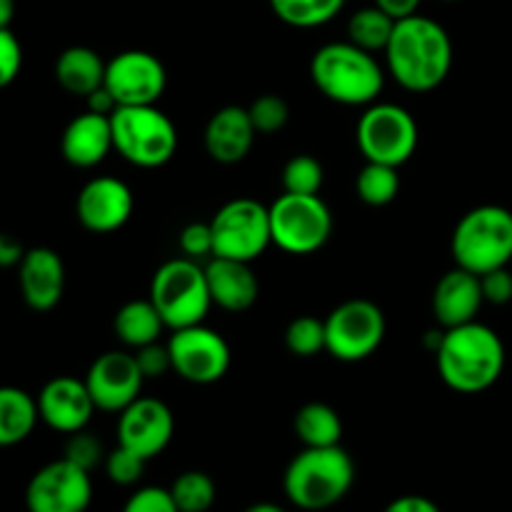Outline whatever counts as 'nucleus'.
<instances>
[{
	"label": "nucleus",
	"mask_w": 512,
	"mask_h": 512,
	"mask_svg": "<svg viewBox=\"0 0 512 512\" xmlns=\"http://www.w3.org/2000/svg\"><path fill=\"white\" fill-rule=\"evenodd\" d=\"M113 145V125L108 115H98L85 110L83 115H75L63 130L60 138V153L73 168L88 170L103 163L108 158Z\"/></svg>",
	"instance_id": "4be33fe9"
},
{
	"label": "nucleus",
	"mask_w": 512,
	"mask_h": 512,
	"mask_svg": "<svg viewBox=\"0 0 512 512\" xmlns=\"http://www.w3.org/2000/svg\"><path fill=\"white\" fill-rule=\"evenodd\" d=\"M485 305L480 275L458 268L443 275L433 290V315L443 330L478 320L480 308Z\"/></svg>",
	"instance_id": "aec40b11"
},
{
	"label": "nucleus",
	"mask_w": 512,
	"mask_h": 512,
	"mask_svg": "<svg viewBox=\"0 0 512 512\" xmlns=\"http://www.w3.org/2000/svg\"><path fill=\"white\" fill-rule=\"evenodd\" d=\"M213 228V258L253 263L273 245L270 205L253 198L228 200L210 220Z\"/></svg>",
	"instance_id": "9d476101"
},
{
	"label": "nucleus",
	"mask_w": 512,
	"mask_h": 512,
	"mask_svg": "<svg viewBox=\"0 0 512 512\" xmlns=\"http://www.w3.org/2000/svg\"><path fill=\"white\" fill-rule=\"evenodd\" d=\"M293 430L303 448H333L343 438V420L328 403H308L295 413Z\"/></svg>",
	"instance_id": "bb28decb"
},
{
	"label": "nucleus",
	"mask_w": 512,
	"mask_h": 512,
	"mask_svg": "<svg viewBox=\"0 0 512 512\" xmlns=\"http://www.w3.org/2000/svg\"><path fill=\"white\" fill-rule=\"evenodd\" d=\"M23 68V48L10 28H0V90L8 88Z\"/></svg>",
	"instance_id": "e433bc0d"
},
{
	"label": "nucleus",
	"mask_w": 512,
	"mask_h": 512,
	"mask_svg": "<svg viewBox=\"0 0 512 512\" xmlns=\"http://www.w3.org/2000/svg\"><path fill=\"white\" fill-rule=\"evenodd\" d=\"M173 373H178L185 383L213 385L228 375L233 355L228 340L205 323L190 328L173 330L168 338Z\"/></svg>",
	"instance_id": "f8f14e48"
},
{
	"label": "nucleus",
	"mask_w": 512,
	"mask_h": 512,
	"mask_svg": "<svg viewBox=\"0 0 512 512\" xmlns=\"http://www.w3.org/2000/svg\"><path fill=\"white\" fill-rule=\"evenodd\" d=\"M20 295L35 313H48L60 303L65 290L63 258L53 248L25 250L18 265Z\"/></svg>",
	"instance_id": "6ab92c4d"
},
{
	"label": "nucleus",
	"mask_w": 512,
	"mask_h": 512,
	"mask_svg": "<svg viewBox=\"0 0 512 512\" xmlns=\"http://www.w3.org/2000/svg\"><path fill=\"white\" fill-rule=\"evenodd\" d=\"M113 145L135 168H163L178 153V128L158 105H128L110 115Z\"/></svg>",
	"instance_id": "0eeeda50"
},
{
	"label": "nucleus",
	"mask_w": 512,
	"mask_h": 512,
	"mask_svg": "<svg viewBox=\"0 0 512 512\" xmlns=\"http://www.w3.org/2000/svg\"><path fill=\"white\" fill-rule=\"evenodd\" d=\"M480 288H483L485 303L508 305L512 300V273L508 268L490 270V273L480 275Z\"/></svg>",
	"instance_id": "a19ab883"
},
{
	"label": "nucleus",
	"mask_w": 512,
	"mask_h": 512,
	"mask_svg": "<svg viewBox=\"0 0 512 512\" xmlns=\"http://www.w3.org/2000/svg\"><path fill=\"white\" fill-rule=\"evenodd\" d=\"M395 18H390L385 10H380L378 5H368V8H360L358 13L350 15L348 20V40L358 48L368 50V53H378V50L388 48L390 35H393Z\"/></svg>",
	"instance_id": "cd10ccee"
},
{
	"label": "nucleus",
	"mask_w": 512,
	"mask_h": 512,
	"mask_svg": "<svg viewBox=\"0 0 512 512\" xmlns=\"http://www.w3.org/2000/svg\"><path fill=\"white\" fill-rule=\"evenodd\" d=\"M143 373L138 368L135 355L125 350H108L93 360L85 385L90 390L95 408L103 413H123L130 403L143 393Z\"/></svg>",
	"instance_id": "2eb2a0df"
},
{
	"label": "nucleus",
	"mask_w": 512,
	"mask_h": 512,
	"mask_svg": "<svg viewBox=\"0 0 512 512\" xmlns=\"http://www.w3.org/2000/svg\"><path fill=\"white\" fill-rule=\"evenodd\" d=\"M170 495H173L180 512H208L218 498V490H215L213 478L208 473L188 470L173 480Z\"/></svg>",
	"instance_id": "7c9ffc66"
},
{
	"label": "nucleus",
	"mask_w": 512,
	"mask_h": 512,
	"mask_svg": "<svg viewBox=\"0 0 512 512\" xmlns=\"http://www.w3.org/2000/svg\"><path fill=\"white\" fill-rule=\"evenodd\" d=\"M103 85L118 108L128 105H158L168 88V73L158 55L148 50H123L105 65Z\"/></svg>",
	"instance_id": "ddd939ff"
},
{
	"label": "nucleus",
	"mask_w": 512,
	"mask_h": 512,
	"mask_svg": "<svg viewBox=\"0 0 512 512\" xmlns=\"http://www.w3.org/2000/svg\"><path fill=\"white\" fill-rule=\"evenodd\" d=\"M358 148L365 163H383L403 168L418 150V123L403 105L378 103L363 110L358 120Z\"/></svg>",
	"instance_id": "6e6552de"
},
{
	"label": "nucleus",
	"mask_w": 512,
	"mask_h": 512,
	"mask_svg": "<svg viewBox=\"0 0 512 512\" xmlns=\"http://www.w3.org/2000/svg\"><path fill=\"white\" fill-rule=\"evenodd\" d=\"M250 120H253L255 130L260 135H273L288 125L290 120V105L285 103L283 95L265 93L260 98H255L248 108Z\"/></svg>",
	"instance_id": "72a5a7b5"
},
{
	"label": "nucleus",
	"mask_w": 512,
	"mask_h": 512,
	"mask_svg": "<svg viewBox=\"0 0 512 512\" xmlns=\"http://www.w3.org/2000/svg\"><path fill=\"white\" fill-rule=\"evenodd\" d=\"M343 5L345 0H270V8L278 20L303 30L330 23L343 10Z\"/></svg>",
	"instance_id": "c85d7f7f"
},
{
	"label": "nucleus",
	"mask_w": 512,
	"mask_h": 512,
	"mask_svg": "<svg viewBox=\"0 0 512 512\" xmlns=\"http://www.w3.org/2000/svg\"><path fill=\"white\" fill-rule=\"evenodd\" d=\"M253 120H250L248 108L240 105H225V108L215 110L210 115L208 125H205V150L210 158L220 165H235L243 163L250 155L255 143Z\"/></svg>",
	"instance_id": "412c9836"
},
{
	"label": "nucleus",
	"mask_w": 512,
	"mask_h": 512,
	"mask_svg": "<svg viewBox=\"0 0 512 512\" xmlns=\"http://www.w3.org/2000/svg\"><path fill=\"white\" fill-rule=\"evenodd\" d=\"M135 360H138V368L143 373L145 380H155L163 378L165 373L173 370V360H170V350L168 343H150L145 348L135 350Z\"/></svg>",
	"instance_id": "58836bf2"
},
{
	"label": "nucleus",
	"mask_w": 512,
	"mask_h": 512,
	"mask_svg": "<svg viewBox=\"0 0 512 512\" xmlns=\"http://www.w3.org/2000/svg\"><path fill=\"white\" fill-rule=\"evenodd\" d=\"M103 443H100L95 435H90L88 430H78V433L68 435V443H65L63 458L75 463L78 468L93 473L100 463H105L103 458Z\"/></svg>",
	"instance_id": "c9c22d12"
},
{
	"label": "nucleus",
	"mask_w": 512,
	"mask_h": 512,
	"mask_svg": "<svg viewBox=\"0 0 512 512\" xmlns=\"http://www.w3.org/2000/svg\"><path fill=\"white\" fill-rule=\"evenodd\" d=\"M15 15V0H0V28H10Z\"/></svg>",
	"instance_id": "49530a36"
},
{
	"label": "nucleus",
	"mask_w": 512,
	"mask_h": 512,
	"mask_svg": "<svg viewBox=\"0 0 512 512\" xmlns=\"http://www.w3.org/2000/svg\"><path fill=\"white\" fill-rule=\"evenodd\" d=\"M123 512H180L170 490L163 488H140L125 503Z\"/></svg>",
	"instance_id": "ea45409f"
},
{
	"label": "nucleus",
	"mask_w": 512,
	"mask_h": 512,
	"mask_svg": "<svg viewBox=\"0 0 512 512\" xmlns=\"http://www.w3.org/2000/svg\"><path fill=\"white\" fill-rule=\"evenodd\" d=\"M355 483V463L340 445L303 448L285 470L283 488L300 510L320 512L338 505Z\"/></svg>",
	"instance_id": "20e7f679"
},
{
	"label": "nucleus",
	"mask_w": 512,
	"mask_h": 512,
	"mask_svg": "<svg viewBox=\"0 0 512 512\" xmlns=\"http://www.w3.org/2000/svg\"><path fill=\"white\" fill-rule=\"evenodd\" d=\"M385 63L395 83L405 90L430 93L440 88L453 70V40L438 20L415 13L395 20Z\"/></svg>",
	"instance_id": "f257e3e1"
},
{
	"label": "nucleus",
	"mask_w": 512,
	"mask_h": 512,
	"mask_svg": "<svg viewBox=\"0 0 512 512\" xmlns=\"http://www.w3.org/2000/svg\"><path fill=\"white\" fill-rule=\"evenodd\" d=\"M93 500L88 470L60 458L40 468L25 490L28 512H85Z\"/></svg>",
	"instance_id": "4468645a"
},
{
	"label": "nucleus",
	"mask_w": 512,
	"mask_h": 512,
	"mask_svg": "<svg viewBox=\"0 0 512 512\" xmlns=\"http://www.w3.org/2000/svg\"><path fill=\"white\" fill-rule=\"evenodd\" d=\"M133 210V190L113 175H98V178L88 180L75 203V215H78L80 225L98 235L115 233L123 228Z\"/></svg>",
	"instance_id": "f3484780"
},
{
	"label": "nucleus",
	"mask_w": 512,
	"mask_h": 512,
	"mask_svg": "<svg viewBox=\"0 0 512 512\" xmlns=\"http://www.w3.org/2000/svg\"><path fill=\"white\" fill-rule=\"evenodd\" d=\"M270 230L283 253H318L333 235V213L320 195L283 193L270 205Z\"/></svg>",
	"instance_id": "1a4fd4ad"
},
{
	"label": "nucleus",
	"mask_w": 512,
	"mask_h": 512,
	"mask_svg": "<svg viewBox=\"0 0 512 512\" xmlns=\"http://www.w3.org/2000/svg\"><path fill=\"white\" fill-rule=\"evenodd\" d=\"M25 248L15 235L0 233V268H13L23 260Z\"/></svg>",
	"instance_id": "37998d69"
},
{
	"label": "nucleus",
	"mask_w": 512,
	"mask_h": 512,
	"mask_svg": "<svg viewBox=\"0 0 512 512\" xmlns=\"http://www.w3.org/2000/svg\"><path fill=\"white\" fill-rule=\"evenodd\" d=\"M323 165L313 155H293L283 168V193L320 195L323 188Z\"/></svg>",
	"instance_id": "473e14b6"
},
{
	"label": "nucleus",
	"mask_w": 512,
	"mask_h": 512,
	"mask_svg": "<svg viewBox=\"0 0 512 512\" xmlns=\"http://www.w3.org/2000/svg\"><path fill=\"white\" fill-rule=\"evenodd\" d=\"M95 410L98 408L90 398L85 380L70 378V375L48 380L38 395L40 420L55 433L73 435L78 430H85Z\"/></svg>",
	"instance_id": "a211bd4d"
},
{
	"label": "nucleus",
	"mask_w": 512,
	"mask_h": 512,
	"mask_svg": "<svg viewBox=\"0 0 512 512\" xmlns=\"http://www.w3.org/2000/svg\"><path fill=\"white\" fill-rule=\"evenodd\" d=\"M148 298L153 300L168 330L205 323L213 308L205 268H200L198 260H190L185 255L168 260L155 270Z\"/></svg>",
	"instance_id": "423d86ee"
},
{
	"label": "nucleus",
	"mask_w": 512,
	"mask_h": 512,
	"mask_svg": "<svg viewBox=\"0 0 512 512\" xmlns=\"http://www.w3.org/2000/svg\"><path fill=\"white\" fill-rule=\"evenodd\" d=\"M105 65L108 63L93 48L73 45V48H65L55 60V80L65 93L88 98L93 90L103 85Z\"/></svg>",
	"instance_id": "b1692460"
},
{
	"label": "nucleus",
	"mask_w": 512,
	"mask_h": 512,
	"mask_svg": "<svg viewBox=\"0 0 512 512\" xmlns=\"http://www.w3.org/2000/svg\"><path fill=\"white\" fill-rule=\"evenodd\" d=\"M385 333L388 323L380 305L365 298L345 300L325 318V353L340 363H360L378 353Z\"/></svg>",
	"instance_id": "9b49d317"
},
{
	"label": "nucleus",
	"mask_w": 512,
	"mask_h": 512,
	"mask_svg": "<svg viewBox=\"0 0 512 512\" xmlns=\"http://www.w3.org/2000/svg\"><path fill=\"white\" fill-rule=\"evenodd\" d=\"M173 433V410L163 400L140 395L123 413H118V445L133 450L143 460L163 453L173 440Z\"/></svg>",
	"instance_id": "dca6fc26"
},
{
	"label": "nucleus",
	"mask_w": 512,
	"mask_h": 512,
	"mask_svg": "<svg viewBox=\"0 0 512 512\" xmlns=\"http://www.w3.org/2000/svg\"><path fill=\"white\" fill-rule=\"evenodd\" d=\"M400 168L383 163H365L355 180L358 198L370 208H385L393 203L400 193Z\"/></svg>",
	"instance_id": "c756f323"
},
{
	"label": "nucleus",
	"mask_w": 512,
	"mask_h": 512,
	"mask_svg": "<svg viewBox=\"0 0 512 512\" xmlns=\"http://www.w3.org/2000/svg\"><path fill=\"white\" fill-rule=\"evenodd\" d=\"M420 3H423V0H373V5H378L380 10H385V13L395 20L410 18V15L418 13Z\"/></svg>",
	"instance_id": "c03bdc74"
},
{
	"label": "nucleus",
	"mask_w": 512,
	"mask_h": 512,
	"mask_svg": "<svg viewBox=\"0 0 512 512\" xmlns=\"http://www.w3.org/2000/svg\"><path fill=\"white\" fill-rule=\"evenodd\" d=\"M310 80L325 98L348 108H368L385 88V73L375 55L350 40L315 50Z\"/></svg>",
	"instance_id": "7ed1b4c3"
},
{
	"label": "nucleus",
	"mask_w": 512,
	"mask_h": 512,
	"mask_svg": "<svg viewBox=\"0 0 512 512\" xmlns=\"http://www.w3.org/2000/svg\"><path fill=\"white\" fill-rule=\"evenodd\" d=\"M88 110L90 113H98V115H113L115 110H118V103H115V98L113 95L108 93V88H105V85H100L98 90H93V93L88 95Z\"/></svg>",
	"instance_id": "a18cd8bd"
},
{
	"label": "nucleus",
	"mask_w": 512,
	"mask_h": 512,
	"mask_svg": "<svg viewBox=\"0 0 512 512\" xmlns=\"http://www.w3.org/2000/svg\"><path fill=\"white\" fill-rule=\"evenodd\" d=\"M145 463H148V460H143L140 455H135L133 450L118 445L113 453L105 455V473H108L110 483L130 488V485L140 483V478H143L145 473Z\"/></svg>",
	"instance_id": "f704fd0d"
},
{
	"label": "nucleus",
	"mask_w": 512,
	"mask_h": 512,
	"mask_svg": "<svg viewBox=\"0 0 512 512\" xmlns=\"http://www.w3.org/2000/svg\"><path fill=\"white\" fill-rule=\"evenodd\" d=\"M445 3H455V0H445Z\"/></svg>",
	"instance_id": "09e8293b"
},
{
	"label": "nucleus",
	"mask_w": 512,
	"mask_h": 512,
	"mask_svg": "<svg viewBox=\"0 0 512 512\" xmlns=\"http://www.w3.org/2000/svg\"><path fill=\"white\" fill-rule=\"evenodd\" d=\"M180 250L185 258H213V228L210 223H190L180 230Z\"/></svg>",
	"instance_id": "4c0bfd02"
},
{
	"label": "nucleus",
	"mask_w": 512,
	"mask_h": 512,
	"mask_svg": "<svg viewBox=\"0 0 512 512\" xmlns=\"http://www.w3.org/2000/svg\"><path fill=\"white\" fill-rule=\"evenodd\" d=\"M435 363L443 383L463 395H478L493 388L505 370V345L488 325L465 323L443 330Z\"/></svg>",
	"instance_id": "f03ea898"
},
{
	"label": "nucleus",
	"mask_w": 512,
	"mask_h": 512,
	"mask_svg": "<svg viewBox=\"0 0 512 512\" xmlns=\"http://www.w3.org/2000/svg\"><path fill=\"white\" fill-rule=\"evenodd\" d=\"M115 335L123 345L138 350L145 348L150 343H158L160 335H163L165 323L160 318L158 308L153 305V300H130L123 308L115 313L113 320Z\"/></svg>",
	"instance_id": "a878e982"
},
{
	"label": "nucleus",
	"mask_w": 512,
	"mask_h": 512,
	"mask_svg": "<svg viewBox=\"0 0 512 512\" xmlns=\"http://www.w3.org/2000/svg\"><path fill=\"white\" fill-rule=\"evenodd\" d=\"M458 268L475 275L508 268L512 260V213L503 205H478L458 220L450 238Z\"/></svg>",
	"instance_id": "39448f33"
},
{
	"label": "nucleus",
	"mask_w": 512,
	"mask_h": 512,
	"mask_svg": "<svg viewBox=\"0 0 512 512\" xmlns=\"http://www.w3.org/2000/svg\"><path fill=\"white\" fill-rule=\"evenodd\" d=\"M383 512H443L430 498L423 495H403V498L393 500Z\"/></svg>",
	"instance_id": "79ce46f5"
},
{
	"label": "nucleus",
	"mask_w": 512,
	"mask_h": 512,
	"mask_svg": "<svg viewBox=\"0 0 512 512\" xmlns=\"http://www.w3.org/2000/svg\"><path fill=\"white\" fill-rule=\"evenodd\" d=\"M213 305L228 313H245L258 303L260 283L250 263L230 258H213L205 265Z\"/></svg>",
	"instance_id": "5701e85b"
},
{
	"label": "nucleus",
	"mask_w": 512,
	"mask_h": 512,
	"mask_svg": "<svg viewBox=\"0 0 512 512\" xmlns=\"http://www.w3.org/2000/svg\"><path fill=\"white\" fill-rule=\"evenodd\" d=\"M40 420L38 400L13 385H0V448L23 443Z\"/></svg>",
	"instance_id": "393cba45"
},
{
	"label": "nucleus",
	"mask_w": 512,
	"mask_h": 512,
	"mask_svg": "<svg viewBox=\"0 0 512 512\" xmlns=\"http://www.w3.org/2000/svg\"><path fill=\"white\" fill-rule=\"evenodd\" d=\"M285 348L295 358H315L325 350V320L313 318V315H300L290 320L285 330Z\"/></svg>",
	"instance_id": "2f4dec72"
},
{
	"label": "nucleus",
	"mask_w": 512,
	"mask_h": 512,
	"mask_svg": "<svg viewBox=\"0 0 512 512\" xmlns=\"http://www.w3.org/2000/svg\"><path fill=\"white\" fill-rule=\"evenodd\" d=\"M245 512H288V510L280 508V505H275V503H255V505H250Z\"/></svg>",
	"instance_id": "de8ad7c7"
}]
</instances>
